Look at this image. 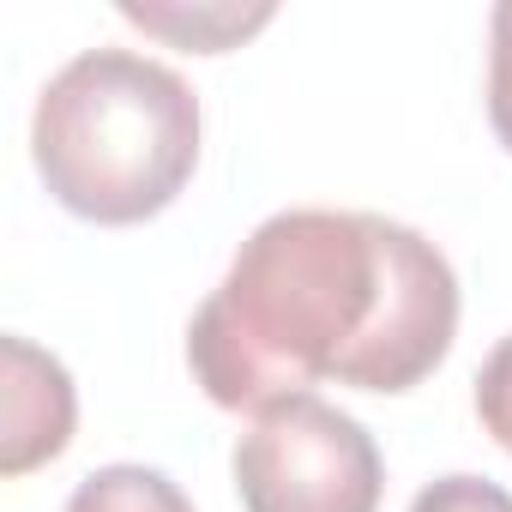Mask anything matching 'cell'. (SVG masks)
Segmentation results:
<instances>
[{
	"mask_svg": "<svg viewBox=\"0 0 512 512\" xmlns=\"http://www.w3.org/2000/svg\"><path fill=\"white\" fill-rule=\"evenodd\" d=\"M458 338V272L410 223L296 205L253 229L187 326V368L217 410L260 416L320 380L422 386Z\"/></svg>",
	"mask_w": 512,
	"mask_h": 512,
	"instance_id": "1",
	"label": "cell"
},
{
	"mask_svg": "<svg viewBox=\"0 0 512 512\" xmlns=\"http://www.w3.org/2000/svg\"><path fill=\"white\" fill-rule=\"evenodd\" d=\"M247 512H380L386 464L374 434L320 392L253 416L229 452Z\"/></svg>",
	"mask_w": 512,
	"mask_h": 512,
	"instance_id": "3",
	"label": "cell"
},
{
	"mask_svg": "<svg viewBox=\"0 0 512 512\" xmlns=\"http://www.w3.org/2000/svg\"><path fill=\"white\" fill-rule=\"evenodd\" d=\"M488 121L494 139L512 151V0L488 13Z\"/></svg>",
	"mask_w": 512,
	"mask_h": 512,
	"instance_id": "7",
	"label": "cell"
},
{
	"mask_svg": "<svg viewBox=\"0 0 512 512\" xmlns=\"http://www.w3.org/2000/svg\"><path fill=\"white\" fill-rule=\"evenodd\" d=\"M410 512H512V494L488 476L452 470V476H434L428 488H416Z\"/></svg>",
	"mask_w": 512,
	"mask_h": 512,
	"instance_id": "8",
	"label": "cell"
},
{
	"mask_svg": "<svg viewBox=\"0 0 512 512\" xmlns=\"http://www.w3.org/2000/svg\"><path fill=\"white\" fill-rule=\"evenodd\" d=\"M193 85L139 49H85L37 97L31 157L55 205L127 229L181 199L199 169Z\"/></svg>",
	"mask_w": 512,
	"mask_h": 512,
	"instance_id": "2",
	"label": "cell"
},
{
	"mask_svg": "<svg viewBox=\"0 0 512 512\" xmlns=\"http://www.w3.org/2000/svg\"><path fill=\"white\" fill-rule=\"evenodd\" d=\"M67 512H193V500L151 464H103L67 494Z\"/></svg>",
	"mask_w": 512,
	"mask_h": 512,
	"instance_id": "6",
	"label": "cell"
},
{
	"mask_svg": "<svg viewBox=\"0 0 512 512\" xmlns=\"http://www.w3.org/2000/svg\"><path fill=\"white\" fill-rule=\"evenodd\" d=\"M0 476H31L73 446L79 392L61 356L31 338H0Z\"/></svg>",
	"mask_w": 512,
	"mask_h": 512,
	"instance_id": "4",
	"label": "cell"
},
{
	"mask_svg": "<svg viewBox=\"0 0 512 512\" xmlns=\"http://www.w3.org/2000/svg\"><path fill=\"white\" fill-rule=\"evenodd\" d=\"M476 416H482V428L512 452V332L482 356V368H476Z\"/></svg>",
	"mask_w": 512,
	"mask_h": 512,
	"instance_id": "9",
	"label": "cell"
},
{
	"mask_svg": "<svg viewBox=\"0 0 512 512\" xmlns=\"http://www.w3.org/2000/svg\"><path fill=\"white\" fill-rule=\"evenodd\" d=\"M121 19L175 43V49H193V55H223L235 43H247L253 31H266L278 19V7H157V0H121Z\"/></svg>",
	"mask_w": 512,
	"mask_h": 512,
	"instance_id": "5",
	"label": "cell"
}]
</instances>
